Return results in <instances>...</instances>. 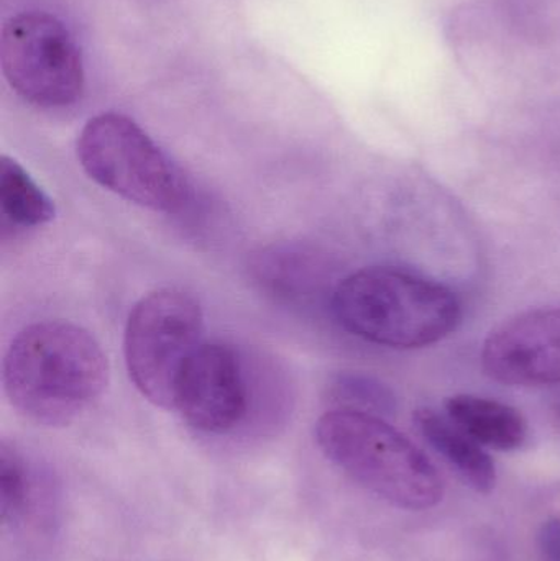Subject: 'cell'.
<instances>
[{
	"label": "cell",
	"mask_w": 560,
	"mask_h": 561,
	"mask_svg": "<svg viewBox=\"0 0 560 561\" xmlns=\"http://www.w3.org/2000/svg\"><path fill=\"white\" fill-rule=\"evenodd\" d=\"M338 396L345 402L344 409L388 414L395 409V398L387 386L365 376H345L339 381Z\"/></svg>",
	"instance_id": "cell-13"
},
{
	"label": "cell",
	"mask_w": 560,
	"mask_h": 561,
	"mask_svg": "<svg viewBox=\"0 0 560 561\" xmlns=\"http://www.w3.org/2000/svg\"><path fill=\"white\" fill-rule=\"evenodd\" d=\"M315 435L329 461L393 506L423 511L443 500L436 467L380 415L335 409L319 417Z\"/></svg>",
	"instance_id": "cell-3"
},
{
	"label": "cell",
	"mask_w": 560,
	"mask_h": 561,
	"mask_svg": "<svg viewBox=\"0 0 560 561\" xmlns=\"http://www.w3.org/2000/svg\"><path fill=\"white\" fill-rule=\"evenodd\" d=\"M199 302L181 289H160L141 297L125 327L128 376L151 404L174 409L178 382L203 346Z\"/></svg>",
	"instance_id": "cell-5"
},
{
	"label": "cell",
	"mask_w": 560,
	"mask_h": 561,
	"mask_svg": "<svg viewBox=\"0 0 560 561\" xmlns=\"http://www.w3.org/2000/svg\"><path fill=\"white\" fill-rule=\"evenodd\" d=\"M444 408L447 417L482 447L518 450L528 438V424L522 412L496 399L456 394L446 399Z\"/></svg>",
	"instance_id": "cell-9"
},
{
	"label": "cell",
	"mask_w": 560,
	"mask_h": 561,
	"mask_svg": "<svg viewBox=\"0 0 560 561\" xmlns=\"http://www.w3.org/2000/svg\"><path fill=\"white\" fill-rule=\"evenodd\" d=\"M2 381L19 414L38 425L61 427L107 388V356L98 340L76 323L36 322L10 343Z\"/></svg>",
	"instance_id": "cell-1"
},
{
	"label": "cell",
	"mask_w": 560,
	"mask_h": 561,
	"mask_svg": "<svg viewBox=\"0 0 560 561\" xmlns=\"http://www.w3.org/2000/svg\"><path fill=\"white\" fill-rule=\"evenodd\" d=\"M174 409L201 432L222 434L247 411V388L239 358L219 343H203L178 382Z\"/></svg>",
	"instance_id": "cell-8"
},
{
	"label": "cell",
	"mask_w": 560,
	"mask_h": 561,
	"mask_svg": "<svg viewBox=\"0 0 560 561\" xmlns=\"http://www.w3.org/2000/svg\"><path fill=\"white\" fill-rule=\"evenodd\" d=\"M332 310L352 335L398 350L441 342L456 332L464 313L450 287L391 266L342 279L332 294Z\"/></svg>",
	"instance_id": "cell-2"
},
{
	"label": "cell",
	"mask_w": 560,
	"mask_h": 561,
	"mask_svg": "<svg viewBox=\"0 0 560 561\" xmlns=\"http://www.w3.org/2000/svg\"><path fill=\"white\" fill-rule=\"evenodd\" d=\"M33 504V483L28 467L15 447L0 445V519L16 527L26 519Z\"/></svg>",
	"instance_id": "cell-12"
},
{
	"label": "cell",
	"mask_w": 560,
	"mask_h": 561,
	"mask_svg": "<svg viewBox=\"0 0 560 561\" xmlns=\"http://www.w3.org/2000/svg\"><path fill=\"white\" fill-rule=\"evenodd\" d=\"M482 366L502 385H560V307L529 310L496 327L483 343Z\"/></svg>",
	"instance_id": "cell-7"
},
{
	"label": "cell",
	"mask_w": 560,
	"mask_h": 561,
	"mask_svg": "<svg viewBox=\"0 0 560 561\" xmlns=\"http://www.w3.org/2000/svg\"><path fill=\"white\" fill-rule=\"evenodd\" d=\"M539 561H560V519L552 517L538 533Z\"/></svg>",
	"instance_id": "cell-14"
},
{
	"label": "cell",
	"mask_w": 560,
	"mask_h": 561,
	"mask_svg": "<svg viewBox=\"0 0 560 561\" xmlns=\"http://www.w3.org/2000/svg\"><path fill=\"white\" fill-rule=\"evenodd\" d=\"M413 421L424 440L456 468L469 486L479 493H490L495 488L496 467L492 457L447 415L433 409H418Z\"/></svg>",
	"instance_id": "cell-10"
},
{
	"label": "cell",
	"mask_w": 560,
	"mask_h": 561,
	"mask_svg": "<svg viewBox=\"0 0 560 561\" xmlns=\"http://www.w3.org/2000/svg\"><path fill=\"white\" fill-rule=\"evenodd\" d=\"M78 160L99 186L153 213H176L187 197L176 164L132 118L95 115L78 138Z\"/></svg>",
	"instance_id": "cell-4"
},
{
	"label": "cell",
	"mask_w": 560,
	"mask_h": 561,
	"mask_svg": "<svg viewBox=\"0 0 560 561\" xmlns=\"http://www.w3.org/2000/svg\"><path fill=\"white\" fill-rule=\"evenodd\" d=\"M0 213L10 226L35 229L55 219L52 197L12 158H0Z\"/></svg>",
	"instance_id": "cell-11"
},
{
	"label": "cell",
	"mask_w": 560,
	"mask_h": 561,
	"mask_svg": "<svg viewBox=\"0 0 560 561\" xmlns=\"http://www.w3.org/2000/svg\"><path fill=\"white\" fill-rule=\"evenodd\" d=\"M0 66L10 88L36 107H68L84 91L81 49L49 13L23 12L3 23Z\"/></svg>",
	"instance_id": "cell-6"
}]
</instances>
